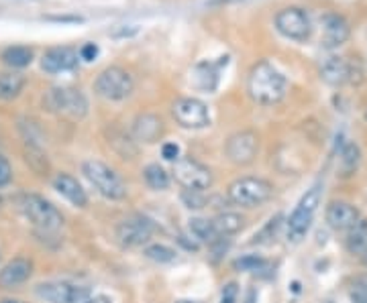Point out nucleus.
<instances>
[{
	"mask_svg": "<svg viewBox=\"0 0 367 303\" xmlns=\"http://www.w3.org/2000/svg\"><path fill=\"white\" fill-rule=\"evenodd\" d=\"M247 87H249V96L257 104L272 106V104H278L286 96L288 82L281 75V72H278L272 63L259 61L251 70Z\"/></svg>",
	"mask_w": 367,
	"mask_h": 303,
	"instance_id": "nucleus-1",
	"label": "nucleus"
},
{
	"mask_svg": "<svg viewBox=\"0 0 367 303\" xmlns=\"http://www.w3.org/2000/svg\"><path fill=\"white\" fill-rule=\"evenodd\" d=\"M321 196H323V188H321V184H316L300 198V202L294 208V212L286 222V234H288L290 243L298 245L309 234L314 214H316V208L321 203Z\"/></svg>",
	"mask_w": 367,
	"mask_h": 303,
	"instance_id": "nucleus-2",
	"label": "nucleus"
},
{
	"mask_svg": "<svg viewBox=\"0 0 367 303\" xmlns=\"http://www.w3.org/2000/svg\"><path fill=\"white\" fill-rule=\"evenodd\" d=\"M21 212L35 228L43 232H58L63 226V216L53 203H49L41 196L27 193L21 198Z\"/></svg>",
	"mask_w": 367,
	"mask_h": 303,
	"instance_id": "nucleus-3",
	"label": "nucleus"
},
{
	"mask_svg": "<svg viewBox=\"0 0 367 303\" xmlns=\"http://www.w3.org/2000/svg\"><path fill=\"white\" fill-rule=\"evenodd\" d=\"M272 193H274L272 184L262 177H241L229 186V200L243 208H257L267 202Z\"/></svg>",
	"mask_w": 367,
	"mask_h": 303,
	"instance_id": "nucleus-4",
	"label": "nucleus"
},
{
	"mask_svg": "<svg viewBox=\"0 0 367 303\" xmlns=\"http://www.w3.org/2000/svg\"><path fill=\"white\" fill-rule=\"evenodd\" d=\"M82 174L86 175L90 184L98 189V193H103L104 198H108V200H123L127 196L123 179L103 161H84Z\"/></svg>",
	"mask_w": 367,
	"mask_h": 303,
	"instance_id": "nucleus-5",
	"label": "nucleus"
},
{
	"mask_svg": "<svg viewBox=\"0 0 367 303\" xmlns=\"http://www.w3.org/2000/svg\"><path fill=\"white\" fill-rule=\"evenodd\" d=\"M43 106L49 112H56V115H70L76 118H82V116L88 112V100L86 96L76 90V87H51L47 90L43 96Z\"/></svg>",
	"mask_w": 367,
	"mask_h": 303,
	"instance_id": "nucleus-6",
	"label": "nucleus"
},
{
	"mask_svg": "<svg viewBox=\"0 0 367 303\" xmlns=\"http://www.w3.org/2000/svg\"><path fill=\"white\" fill-rule=\"evenodd\" d=\"M133 87H135V82H133L131 73L123 68H117V65H110V68L103 70L94 82L96 94L113 102L129 98L133 94Z\"/></svg>",
	"mask_w": 367,
	"mask_h": 303,
	"instance_id": "nucleus-7",
	"label": "nucleus"
},
{
	"mask_svg": "<svg viewBox=\"0 0 367 303\" xmlns=\"http://www.w3.org/2000/svg\"><path fill=\"white\" fill-rule=\"evenodd\" d=\"M174 179L182 188L194 189V191H205L212 186V174L202 163L194 159H177L174 163Z\"/></svg>",
	"mask_w": 367,
	"mask_h": 303,
	"instance_id": "nucleus-8",
	"label": "nucleus"
},
{
	"mask_svg": "<svg viewBox=\"0 0 367 303\" xmlns=\"http://www.w3.org/2000/svg\"><path fill=\"white\" fill-rule=\"evenodd\" d=\"M276 27L284 37L294 39V41H306L310 37V31H312L309 15L298 6L279 11L276 16Z\"/></svg>",
	"mask_w": 367,
	"mask_h": 303,
	"instance_id": "nucleus-9",
	"label": "nucleus"
},
{
	"mask_svg": "<svg viewBox=\"0 0 367 303\" xmlns=\"http://www.w3.org/2000/svg\"><path fill=\"white\" fill-rule=\"evenodd\" d=\"M37 295L49 303H86L92 297L88 289L78 287L63 281H51L37 285Z\"/></svg>",
	"mask_w": 367,
	"mask_h": 303,
	"instance_id": "nucleus-10",
	"label": "nucleus"
},
{
	"mask_svg": "<svg viewBox=\"0 0 367 303\" xmlns=\"http://www.w3.org/2000/svg\"><path fill=\"white\" fill-rule=\"evenodd\" d=\"M174 118L184 129H205L210 124V115L205 102L196 98H180L174 104Z\"/></svg>",
	"mask_w": 367,
	"mask_h": 303,
	"instance_id": "nucleus-11",
	"label": "nucleus"
},
{
	"mask_svg": "<svg viewBox=\"0 0 367 303\" xmlns=\"http://www.w3.org/2000/svg\"><path fill=\"white\" fill-rule=\"evenodd\" d=\"M153 234V224L143 216H131L117 226V238L125 248L143 246Z\"/></svg>",
	"mask_w": 367,
	"mask_h": 303,
	"instance_id": "nucleus-12",
	"label": "nucleus"
},
{
	"mask_svg": "<svg viewBox=\"0 0 367 303\" xmlns=\"http://www.w3.org/2000/svg\"><path fill=\"white\" fill-rule=\"evenodd\" d=\"M257 149H259L257 134L251 132V130H243V132L233 134L227 141V157L237 165H247V163L255 159Z\"/></svg>",
	"mask_w": 367,
	"mask_h": 303,
	"instance_id": "nucleus-13",
	"label": "nucleus"
},
{
	"mask_svg": "<svg viewBox=\"0 0 367 303\" xmlns=\"http://www.w3.org/2000/svg\"><path fill=\"white\" fill-rule=\"evenodd\" d=\"M351 35L349 23L341 15H324L323 16V47L324 49H337L345 43Z\"/></svg>",
	"mask_w": 367,
	"mask_h": 303,
	"instance_id": "nucleus-14",
	"label": "nucleus"
},
{
	"mask_svg": "<svg viewBox=\"0 0 367 303\" xmlns=\"http://www.w3.org/2000/svg\"><path fill=\"white\" fill-rule=\"evenodd\" d=\"M359 220V210L349 202H331L326 208V222L333 230H351Z\"/></svg>",
	"mask_w": 367,
	"mask_h": 303,
	"instance_id": "nucleus-15",
	"label": "nucleus"
},
{
	"mask_svg": "<svg viewBox=\"0 0 367 303\" xmlns=\"http://www.w3.org/2000/svg\"><path fill=\"white\" fill-rule=\"evenodd\" d=\"M78 51H73L72 47H53L41 59V68L49 73L70 72L78 68Z\"/></svg>",
	"mask_w": 367,
	"mask_h": 303,
	"instance_id": "nucleus-16",
	"label": "nucleus"
},
{
	"mask_svg": "<svg viewBox=\"0 0 367 303\" xmlns=\"http://www.w3.org/2000/svg\"><path fill=\"white\" fill-rule=\"evenodd\" d=\"M229 58H220V61H202L192 72V84L198 90L214 92L219 86V72L222 65H227Z\"/></svg>",
	"mask_w": 367,
	"mask_h": 303,
	"instance_id": "nucleus-17",
	"label": "nucleus"
},
{
	"mask_svg": "<svg viewBox=\"0 0 367 303\" xmlns=\"http://www.w3.org/2000/svg\"><path fill=\"white\" fill-rule=\"evenodd\" d=\"M321 78L331 86H343L347 82H353V63L345 58H329L321 65Z\"/></svg>",
	"mask_w": 367,
	"mask_h": 303,
	"instance_id": "nucleus-18",
	"label": "nucleus"
},
{
	"mask_svg": "<svg viewBox=\"0 0 367 303\" xmlns=\"http://www.w3.org/2000/svg\"><path fill=\"white\" fill-rule=\"evenodd\" d=\"M33 273V265L27 259H15L2 267L0 271V287L11 289L23 285Z\"/></svg>",
	"mask_w": 367,
	"mask_h": 303,
	"instance_id": "nucleus-19",
	"label": "nucleus"
},
{
	"mask_svg": "<svg viewBox=\"0 0 367 303\" xmlns=\"http://www.w3.org/2000/svg\"><path fill=\"white\" fill-rule=\"evenodd\" d=\"M53 188L58 189L59 193H61L68 202L73 203V206H78V208H84V206L88 203V196H86V191L82 189V186L78 184V179L72 177V175H68V174L56 175V179H53Z\"/></svg>",
	"mask_w": 367,
	"mask_h": 303,
	"instance_id": "nucleus-20",
	"label": "nucleus"
},
{
	"mask_svg": "<svg viewBox=\"0 0 367 303\" xmlns=\"http://www.w3.org/2000/svg\"><path fill=\"white\" fill-rule=\"evenodd\" d=\"M133 132L143 143H155L163 134V122L155 115H141L133 122Z\"/></svg>",
	"mask_w": 367,
	"mask_h": 303,
	"instance_id": "nucleus-21",
	"label": "nucleus"
},
{
	"mask_svg": "<svg viewBox=\"0 0 367 303\" xmlns=\"http://www.w3.org/2000/svg\"><path fill=\"white\" fill-rule=\"evenodd\" d=\"M347 248L351 255L366 257L367 255V220H359L347 236Z\"/></svg>",
	"mask_w": 367,
	"mask_h": 303,
	"instance_id": "nucleus-22",
	"label": "nucleus"
},
{
	"mask_svg": "<svg viewBox=\"0 0 367 303\" xmlns=\"http://www.w3.org/2000/svg\"><path fill=\"white\" fill-rule=\"evenodd\" d=\"M190 232L200 240V243H206V245H214L219 243L220 236L212 220H205V218H192L190 220Z\"/></svg>",
	"mask_w": 367,
	"mask_h": 303,
	"instance_id": "nucleus-23",
	"label": "nucleus"
},
{
	"mask_svg": "<svg viewBox=\"0 0 367 303\" xmlns=\"http://www.w3.org/2000/svg\"><path fill=\"white\" fill-rule=\"evenodd\" d=\"M2 61L11 68H27L33 61V49L25 45H13L2 51Z\"/></svg>",
	"mask_w": 367,
	"mask_h": 303,
	"instance_id": "nucleus-24",
	"label": "nucleus"
},
{
	"mask_svg": "<svg viewBox=\"0 0 367 303\" xmlns=\"http://www.w3.org/2000/svg\"><path fill=\"white\" fill-rule=\"evenodd\" d=\"M25 86L21 73H0V100H13Z\"/></svg>",
	"mask_w": 367,
	"mask_h": 303,
	"instance_id": "nucleus-25",
	"label": "nucleus"
},
{
	"mask_svg": "<svg viewBox=\"0 0 367 303\" xmlns=\"http://www.w3.org/2000/svg\"><path fill=\"white\" fill-rule=\"evenodd\" d=\"M243 218L239 214H233V212H224V214H219V216L212 220L214 228L219 232V236H231V234H237V232L243 228Z\"/></svg>",
	"mask_w": 367,
	"mask_h": 303,
	"instance_id": "nucleus-26",
	"label": "nucleus"
},
{
	"mask_svg": "<svg viewBox=\"0 0 367 303\" xmlns=\"http://www.w3.org/2000/svg\"><path fill=\"white\" fill-rule=\"evenodd\" d=\"M143 177H145V184L151 189L162 191V189L170 188V174L163 167H160L157 163L147 165L145 169H143Z\"/></svg>",
	"mask_w": 367,
	"mask_h": 303,
	"instance_id": "nucleus-27",
	"label": "nucleus"
},
{
	"mask_svg": "<svg viewBox=\"0 0 367 303\" xmlns=\"http://www.w3.org/2000/svg\"><path fill=\"white\" fill-rule=\"evenodd\" d=\"M341 174L349 177L359 167V147L355 143H345L341 149Z\"/></svg>",
	"mask_w": 367,
	"mask_h": 303,
	"instance_id": "nucleus-28",
	"label": "nucleus"
},
{
	"mask_svg": "<svg viewBox=\"0 0 367 303\" xmlns=\"http://www.w3.org/2000/svg\"><path fill=\"white\" fill-rule=\"evenodd\" d=\"M145 257L155 262H172L176 259V250L165 245H151L145 248Z\"/></svg>",
	"mask_w": 367,
	"mask_h": 303,
	"instance_id": "nucleus-29",
	"label": "nucleus"
},
{
	"mask_svg": "<svg viewBox=\"0 0 367 303\" xmlns=\"http://www.w3.org/2000/svg\"><path fill=\"white\" fill-rule=\"evenodd\" d=\"M265 265H267L265 259L257 257V255H245V257L235 260V269H239V271H262Z\"/></svg>",
	"mask_w": 367,
	"mask_h": 303,
	"instance_id": "nucleus-30",
	"label": "nucleus"
},
{
	"mask_svg": "<svg viewBox=\"0 0 367 303\" xmlns=\"http://www.w3.org/2000/svg\"><path fill=\"white\" fill-rule=\"evenodd\" d=\"M182 202L186 203V208L190 210H200L206 206V198L202 191H194V189H186L182 193Z\"/></svg>",
	"mask_w": 367,
	"mask_h": 303,
	"instance_id": "nucleus-31",
	"label": "nucleus"
},
{
	"mask_svg": "<svg viewBox=\"0 0 367 303\" xmlns=\"http://www.w3.org/2000/svg\"><path fill=\"white\" fill-rule=\"evenodd\" d=\"M279 224H281V216L272 218V220H269V224L265 226L264 230L259 232V234H255V240H253V243H267V240H272V238L278 234Z\"/></svg>",
	"mask_w": 367,
	"mask_h": 303,
	"instance_id": "nucleus-32",
	"label": "nucleus"
},
{
	"mask_svg": "<svg viewBox=\"0 0 367 303\" xmlns=\"http://www.w3.org/2000/svg\"><path fill=\"white\" fill-rule=\"evenodd\" d=\"M11 179H13V167H11V163H9V161L0 155V188L9 186V184H11Z\"/></svg>",
	"mask_w": 367,
	"mask_h": 303,
	"instance_id": "nucleus-33",
	"label": "nucleus"
},
{
	"mask_svg": "<svg viewBox=\"0 0 367 303\" xmlns=\"http://www.w3.org/2000/svg\"><path fill=\"white\" fill-rule=\"evenodd\" d=\"M237 297H239V287H237V283H227V285L222 287L220 303H237Z\"/></svg>",
	"mask_w": 367,
	"mask_h": 303,
	"instance_id": "nucleus-34",
	"label": "nucleus"
},
{
	"mask_svg": "<svg viewBox=\"0 0 367 303\" xmlns=\"http://www.w3.org/2000/svg\"><path fill=\"white\" fill-rule=\"evenodd\" d=\"M98 58V45L96 43H84L80 49V59L84 61H94Z\"/></svg>",
	"mask_w": 367,
	"mask_h": 303,
	"instance_id": "nucleus-35",
	"label": "nucleus"
},
{
	"mask_svg": "<svg viewBox=\"0 0 367 303\" xmlns=\"http://www.w3.org/2000/svg\"><path fill=\"white\" fill-rule=\"evenodd\" d=\"M162 155L163 159L174 161V163H176L177 157H180V147H177L176 143H165L162 149Z\"/></svg>",
	"mask_w": 367,
	"mask_h": 303,
	"instance_id": "nucleus-36",
	"label": "nucleus"
},
{
	"mask_svg": "<svg viewBox=\"0 0 367 303\" xmlns=\"http://www.w3.org/2000/svg\"><path fill=\"white\" fill-rule=\"evenodd\" d=\"M351 297L355 303H367V293H363V291H355Z\"/></svg>",
	"mask_w": 367,
	"mask_h": 303,
	"instance_id": "nucleus-37",
	"label": "nucleus"
},
{
	"mask_svg": "<svg viewBox=\"0 0 367 303\" xmlns=\"http://www.w3.org/2000/svg\"><path fill=\"white\" fill-rule=\"evenodd\" d=\"M86 303H113L106 295H96V297H90Z\"/></svg>",
	"mask_w": 367,
	"mask_h": 303,
	"instance_id": "nucleus-38",
	"label": "nucleus"
},
{
	"mask_svg": "<svg viewBox=\"0 0 367 303\" xmlns=\"http://www.w3.org/2000/svg\"><path fill=\"white\" fill-rule=\"evenodd\" d=\"M245 303H255V291H251L249 295H247V302Z\"/></svg>",
	"mask_w": 367,
	"mask_h": 303,
	"instance_id": "nucleus-39",
	"label": "nucleus"
},
{
	"mask_svg": "<svg viewBox=\"0 0 367 303\" xmlns=\"http://www.w3.org/2000/svg\"><path fill=\"white\" fill-rule=\"evenodd\" d=\"M176 303H196V302H188V299H182V302H176Z\"/></svg>",
	"mask_w": 367,
	"mask_h": 303,
	"instance_id": "nucleus-40",
	"label": "nucleus"
},
{
	"mask_svg": "<svg viewBox=\"0 0 367 303\" xmlns=\"http://www.w3.org/2000/svg\"><path fill=\"white\" fill-rule=\"evenodd\" d=\"M224 2H239V0H224Z\"/></svg>",
	"mask_w": 367,
	"mask_h": 303,
	"instance_id": "nucleus-41",
	"label": "nucleus"
}]
</instances>
